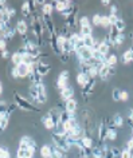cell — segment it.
Returning <instances> with one entry per match:
<instances>
[{
	"mask_svg": "<svg viewBox=\"0 0 133 158\" xmlns=\"http://www.w3.org/2000/svg\"><path fill=\"white\" fill-rule=\"evenodd\" d=\"M14 99H15V105H16L19 109L26 110V111H32V113L39 111V109H36L28 99H26V98L22 97L20 94L15 93V94H14Z\"/></svg>",
	"mask_w": 133,
	"mask_h": 158,
	"instance_id": "6da1fadb",
	"label": "cell"
},
{
	"mask_svg": "<svg viewBox=\"0 0 133 158\" xmlns=\"http://www.w3.org/2000/svg\"><path fill=\"white\" fill-rule=\"evenodd\" d=\"M31 26H32V31L34 35L38 38V43L39 46L42 44V34H43V20L42 18H39L38 15L32 14V18H31Z\"/></svg>",
	"mask_w": 133,
	"mask_h": 158,
	"instance_id": "7a4b0ae2",
	"label": "cell"
},
{
	"mask_svg": "<svg viewBox=\"0 0 133 158\" xmlns=\"http://www.w3.org/2000/svg\"><path fill=\"white\" fill-rule=\"evenodd\" d=\"M51 138H53V142H54V146H57V148L62 149L63 152L67 153L70 149V145L67 143V138H66V135H61V134H58L55 131H53L51 134Z\"/></svg>",
	"mask_w": 133,
	"mask_h": 158,
	"instance_id": "3957f363",
	"label": "cell"
},
{
	"mask_svg": "<svg viewBox=\"0 0 133 158\" xmlns=\"http://www.w3.org/2000/svg\"><path fill=\"white\" fill-rule=\"evenodd\" d=\"M78 59L79 62H90L93 60V50L92 48H88V47H82L81 50L75 51Z\"/></svg>",
	"mask_w": 133,
	"mask_h": 158,
	"instance_id": "277c9868",
	"label": "cell"
},
{
	"mask_svg": "<svg viewBox=\"0 0 133 158\" xmlns=\"http://www.w3.org/2000/svg\"><path fill=\"white\" fill-rule=\"evenodd\" d=\"M57 86H58V89H59L61 91L69 86V71L67 70H63L59 75H58Z\"/></svg>",
	"mask_w": 133,
	"mask_h": 158,
	"instance_id": "5b68a950",
	"label": "cell"
},
{
	"mask_svg": "<svg viewBox=\"0 0 133 158\" xmlns=\"http://www.w3.org/2000/svg\"><path fill=\"white\" fill-rule=\"evenodd\" d=\"M36 86V90H38V103H46L47 102V91H46V87H45V83L41 82V83L35 85Z\"/></svg>",
	"mask_w": 133,
	"mask_h": 158,
	"instance_id": "8992f818",
	"label": "cell"
},
{
	"mask_svg": "<svg viewBox=\"0 0 133 158\" xmlns=\"http://www.w3.org/2000/svg\"><path fill=\"white\" fill-rule=\"evenodd\" d=\"M67 137L73 138V139H75V141L82 139V137H85V135H84V127L81 126V123H78V125L74 126V127L71 129V131L67 134Z\"/></svg>",
	"mask_w": 133,
	"mask_h": 158,
	"instance_id": "52a82bcc",
	"label": "cell"
},
{
	"mask_svg": "<svg viewBox=\"0 0 133 158\" xmlns=\"http://www.w3.org/2000/svg\"><path fill=\"white\" fill-rule=\"evenodd\" d=\"M35 70H36V73L43 78L51 71V67H50L47 63H43V62L38 60V63H35Z\"/></svg>",
	"mask_w": 133,
	"mask_h": 158,
	"instance_id": "ba28073f",
	"label": "cell"
},
{
	"mask_svg": "<svg viewBox=\"0 0 133 158\" xmlns=\"http://www.w3.org/2000/svg\"><path fill=\"white\" fill-rule=\"evenodd\" d=\"M35 154V148H19L16 150V158H32Z\"/></svg>",
	"mask_w": 133,
	"mask_h": 158,
	"instance_id": "9c48e42d",
	"label": "cell"
},
{
	"mask_svg": "<svg viewBox=\"0 0 133 158\" xmlns=\"http://www.w3.org/2000/svg\"><path fill=\"white\" fill-rule=\"evenodd\" d=\"M15 67H16V71H18L19 78H27V77H28V74H30V71L32 70L34 64L27 66V64H24V63H20V64H18V66H15Z\"/></svg>",
	"mask_w": 133,
	"mask_h": 158,
	"instance_id": "30bf717a",
	"label": "cell"
},
{
	"mask_svg": "<svg viewBox=\"0 0 133 158\" xmlns=\"http://www.w3.org/2000/svg\"><path fill=\"white\" fill-rule=\"evenodd\" d=\"M108 146H93L92 148V158H104Z\"/></svg>",
	"mask_w": 133,
	"mask_h": 158,
	"instance_id": "8fae6325",
	"label": "cell"
},
{
	"mask_svg": "<svg viewBox=\"0 0 133 158\" xmlns=\"http://www.w3.org/2000/svg\"><path fill=\"white\" fill-rule=\"evenodd\" d=\"M94 86H96V78H90V81L88 82V85L82 89V95H84V98H88L90 95L92 91L94 90Z\"/></svg>",
	"mask_w": 133,
	"mask_h": 158,
	"instance_id": "7c38bea8",
	"label": "cell"
},
{
	"mask_svg": "<svg viewBox=\"0 0 133 158\" xmlns=\"http://www.w3.org/2000/svg\"><path fill=\"white\" fill-rule=\"evenodd\" d=\"M15 30H16V32L20 35V36L24 38L26 34H27V30H28V24H27V22H24V20H19L16 23V27H15Z\"/></svg>",
	"mask_w": 133,
	"mask_h": 158,
	"instance_id": "4fadbf2b",
	"label": "cell"
},
{
	"mask_svg": "<svg viewBox=\"0 0 133 158\" xmlns=\"http://www.w3.org/2000/svg\"><path fill=\"white\" fill-rule=\"evenodd\" d=\"M19 148L27 149V148H35V141L31 137H23L19 141Z\"/></svg>",
	"mask_w": 133,
	"mask_h": 158,
	"instance_id": "5bb4252c",
	"label": "cell"
},
{
	"mask_svg": "<svg viewBox=\"0 0 133 158\" xmlns=\"http://www.w3.org/2000/svg\"><path fill=\"white\" fill-rule=\"evenodd\" d=\"M109 64L106 63H101L98 66V77H101V79H108L109 78Z\"/></svg>",
	"mask_w": 133,
	"mask_h": 158,
	"instance_id": "9a60e30c",
	"label": "cell"
},
{
	"mask_svg": "<svg viewBox=\"0 0 133 158\" xmlns=\"http://www.w3.org/2000/svg\"><path fill=\"white\" fill-rule=\"evenodd\" d=\"M73 95H74V89L71 87V86H67V87L63 89V90L61 91V98H62V99H63L65 102L69 101V99H71Z\"/></svg>",
	"mask_w": 133,
	"mask_h": 158,
	"instance_id": "2e32d148",
	"label": "cell"
},
{
	"mask_svg": "<svg viewBox=\"0 0 133 158\" xmlns=\"http://www.w3.org/2000/svg\"><path fill=\"white\" fill-rule=\"evenodd\" d=\"M90 81V77H89L88 74H82V73H78L77 75V83L81 86L82 89L85 87L86 85H88V82Z\"/></svg>",
	"mask_w": 133,
	"mask_h": 158,
	"instance_id": "e0dca14e",
	"label": "cell"
},
{
	"mask_svg": "<svg viewBox=\"0 0 133 158\" xmlns=\"http://www.w3.org/2000/svg\"><path fill=\"white\" fill-rule=\"evenodd\" d=\"M121 62L124 64H129L131 62H133V48H128L121 56Z\"/></svg>",
	"mask_w": 133,
	"mask_h": 158,
	"instance_id": "ac0fdd59",
	"label": "cell"
},
{
	"mask_svg": "<svg viewBox=\"0 0 133 158\" xmlns=\"http://www.w3.org/2000/svg\"><path fill=\"white\" fill-rule=\"evenodd\" d=\"M77 106H78V103H77V101L74 99V98H71V99L65 102V110L66 111H69V113H75Z\"/></svg>",
	"mask_w": 133,
	"mask_h": 158,
	"instance_id": "d6986e66",
	"label": "cell"
},
{
	"mask_svg": "<svg viewBox=\"0 0 133 158\" xmlns=\"http://www.w3.org/2000/svg\"><path fill=\"white\" fill-rule=\"evenodd\" d=\"M67 39H69V43H70V47H71V52H75V47H77V43L79 42V39H81V35L71 34Z\"/></svg>",
	"mask_w": 133,
	"mask_h": 158,
	"instance_id": "ffe728a7",
	"label": "cell"
},
{
	"mask_svg": "<svg viewBox=\"0 0 133 158\" xmlns=\"http://www.w3.org/2000/svg\"><path fill=\"white\" fill-rule=\"evenodd\" d=\"M41 156L43 158H51L53 156V148L49 145H43L41 148Z\"/></svg>",
	"mask_w": 133,
	"mask_h": 158,
	"instance_id": "44dd1931",
	"label": "cell"
},
{
	"mask_svg": "<svg viewBox=\"0 0 133 158\" xmlns=\"http://www.w3.org/2000/svg\"><path fill=\"white\" fill-rule=\"evenodd\" d=\"M10 20H11V16L8 14V7L0 10V22H2V23H7V24H8Z\"/></svg>",
	"mask_w": 133,
	"mask_h": 158,
	"instance_id": "7402d4cb",
	"label": "cell"
},
{
	"mask_svg": "<svg viewBox=\"0 0 133 158\" xmlns=\"http://www.w3.org/2000/svg\"><path fill=\"white\" fill-rule=\"evenodd\" d=\"M66 27H75L77 26V23H79V20H78V18H77V12H74L71 16H69V18H66Z\"/></svg>",
	"mask_w": 133,
	"mask_h": 158,
	"instance_id": "603a6c76",
	"label": "cell"
},
{
	"mask_svg": "<svg viewBox=\"0 0 133 158\" xmlns=\"http://www.w3.org/2000/svg\"><path fill=\"white\" fill-rule=\"evenodd\" d=\"M112 122H113V127H121V126H124V118L121 114H114Z\"/></svg>",
	"mask_w": 133,
	"mask_h": 158,
	"instance_id": "cb8c5ba5",
	"label": "cell"
},
{
	"mask_svg": "<svg viewBox=\"0 0 133 158\" xmlns=\"http://www.w3.org/2000/svg\"><path fill=\"white\" fill-rule=\"evenodd\" d=\"M106 134H108V127L105 126V123H101L98 127V139L102 142L106 139Z\"/></svg>",
	"mask_w": 133,
	"mask_h": 158,
	"instance_id": "d4e9b609",
	"label": "cell"
},
{
	"mask_svg": "<svg viewBox=\"0 0 133 158\" xmlns=\"http://www.w3.org/2000/svg\"><path fill=\"white\" fill-rule=\"evenodd\" d=\"M22 12L24 16H30L32 14V10H31V3L30 2H24L22 4Z\"/></svg>",
	"mask_w": 133,
	"mask_h": 158,
	"instance_id": "484cf974",
	"label": "cell"
},
{
	"mask_svg": "<svg viewBox=\"0 0 133 158\" xmlns=\"http://www.w3.org/2000/svg\"><path fill=\"white\" fill-rule=\"evenodd\" d=\"M113 27H114V28L117 30V32H122V31L125 30V27H127V24H125V20H124V19H117V22H116V24L114 26H113Z\"/></svg>",
	"mask_w": 133,
	"mask_h": 158,
	"instance_id": "4316f807",
	"label": "cell"
},
{
	"mask_svg": "<svg viewBox=\"0 0 133 158\" xmlns=\"http://www.w3.org/2000/svg\"><path fill=\"white\" fill-rule=\"evenodd\" d=\"M93 34V27L92 26H85V27H81V38H85V36H92Z\"/></svg>",
	"mask_w": 133,
	"mask_h": 158,
	"instance_id": "83f0119b",
	"label": "cell"
},
{
	"mask_svg": "<svg viewBox=\"0 0 133 158\" xmlns=\"http://www.w3.org/2000/svg\"><path fill=\"white\" fill-rule=\"evenodd\" d=\"M54 7H55V10L61 14V12H63V11L67 8V2H66V0H62V2H55Z\"/></svg>",
	"mask_w": 133,
	"mask_h": 158,
	"instance_id": "f1b7e54d",
	"label": "cell"
},
{
	"mask_svg": "<svg viewBox=\"0 0 133 158\" xmlns=\"http://www.w3.org/2000/svg\"><path fill=\"white\" fill-rule=\"evenodd\" d=\"M116 138H117V130H116V127H108L106 139L108 141H114Z\"/></svg>",
	"mask_w": 133,
	"mask_h": 158,
	"instance_id": "f546056e",
	"label": "cell"
},
{
	"mask_svg": "<svg viewBox=\"0 0 133 158\" xmlns=\"http://www.w3.org/2000/svg\"><path fill=\"white\" fill-rule=\"evenodd\" d=\"M53 8H54V6L51 4V3H45V4H43V7H42L43 15H50V16H51Z\"/></svg>",
	"mask_w": 133,
	"mask_h": 158,
	"instance_id": "4dcf8cb0",
	"label": "cell"
},
{
	"mask_svg": "<svg viewBox=\"0 0 133 158\" xmlns=\"http://www.w3.org/2000/svg\"><path fill=\"white\" fill-rule=\"evenodd\" d=\"M82 39H84L85 47H88V48H92L93 50V46H94V40H96V39L93 38V36H85V38H82Z\"/></svg>",
	"mask_w": 133,
	"mask_h": 158,
	"instance_id": "1f68e13d",
	"label": "cell"
},
{
	"mask_svg": "<svg viewBox=\"0 0 133 158\" xmlns=\"http://www.w3.org/2000/svg\"><path fill=\"white\" fill-rule=\"evenodd\" d=\"M105 60H106V64L109 66H114L117 63V56L114 54H108L106 56H105Z\"/></svg>",
	"mask_w": 133,
	"mask_h": 158,
	"instance_id": "d6a6232c",
	"label": "cell"
},
{
	"mask_svg": "<svg viewBox=\"0 0 133 158\" xmlns=\"http://www.w3.org/2000/svg\"><path fill=\"white\" fill-rule=\"evenodd\" d=\"M81 142H82V145L85 146L86 149H92L93 148V139L90 137H82V139H81Z\"/></svg>",
	"mask_w": 133,
	"mask_h": 158,
	"instance_id": "836d02e7",
	"label": "cell"
},
{
	"mask_svg": "<svg viewBox=\"0 0 133 158\" xmlns=\"http://www.w3.org/2000/svg\"><path fill=\"white\" fill-rule=\"evenodd\" d=\"M11 60H12V63L15 66H18V64H20L22 63V55L19 54V52H16V51H15V52L11 55Z\"/></svg>",
	"mask_w": 133,
	"mask_h": 158,
	"instance_id": "e575fe53",
	"label": "cell"
},
{
	"mask_svg": "<svg viewBox=\"0 0 133 158\" xmlns=\"http://www.w3.org/2000/svg\"><path fill=\"white\" fill-rule=\"evenodd\" d=\"M125 42V35L124 34H118L117 36L114 38V40H113V44H114L116 47H118V46H121L122 43Z\"/></svg>",
	"mask_w": 133,
	"mask_h": 158,
	"instance_id": "d590c367",
	"label": "cell"
},
{
	"mask_svg": "<svg viewBox=\"0 0 133 158\" xmlns=\"http://www.w3.org/2000/svg\"><path fill=\"white\" fill-rule=\"evenodd\" d=\"M109 50H110V47H109L108 44H105V43H102V40H101V44H100V48H98L100 52L104 56H106V55L109 54Z\"/></svg>",
	"mask_w": 133,
	"mask_h": 158,
	"instance_id": "8d00e7d4",
	"label": "cell"
},
{
	"mask_svg": "<svg viewBox=\"0 0 133 158\" xmlns=\"http://www.w3.org/2000/svg\"><path fill=\"white\" fill-rule=\"evenodd\" d=\"M28 93H30L31 98H34V99L38 102V90H36V86H35V85H31V87H30V90H28Z\"/></svg>",
	"mask_w": 133,
	"mask_h": 158,
	"instance_id": "74e56055",
	"label": "cell"
},
{
	"mask_svg": "<svg viewBox=\"0 0 133 158\" xmlns=\"http://www.w3.org/2000/svg\"><path fill=\"white\" fill-rule=\"evenodd\" d=\"M112 98H113V101H116V102L121 101V90L113 89V91H112Z\"/></svg>",
	"mask_w": 133,
	"mask_h": 158,
	"instance_id": "f35d334b",
	"label": "cell"
},
{
	"mask_svg": "<svg viewBox=\"0 0 133 158\" xmlns=\"http://www.w3.org/2000/svg\"><path fill=\"white\" fill-rule=\"evenodd\" d=\"M104 28H106V27H110V22H109V18L105 16V15H102V18H101V24Z\"/></svg>",
	"mask_w": 133,
	"mask_h": 158,
	"instance_id": "ab89813d",
	"label": "cell"
},
{
	"mask_svg": "<svg viewBox=\"0 0 133 158\" xmlns=\"http://www.w3.org/2000/svg\"><path fill=\"white\" fill-rule=\"evenodd\" d=\"M0 158H11L10 152L7 148H0Z\"/></svg>",
	"mask_w": 133,
	"mask_h": 158,
	"instance_id": "60d3db41",
	"label": "cell"
},
{
	"mask_svg": "<svg viewBox=\"0 0 133 158\" xmlns=\"http://www.w3.org/2000/svg\"><path fill=\"white\" fill-rule=\"evenodd\" d=\"M79 26H81V27L92 26V24H90V20H89V18H88V16H82V18L79 19Z\"/></svg>",
	"mask_w": 133,
	"mask_h": 158,
	"instance_id": "b9f144b4",
	"label": "cell"
},
{
	"mask_svg": "<svg viewBox=\"0 0 133 158\" xmlns=\"http://www.w3.org/2000/svg\"><path fill=\"white\" fill-rule=\"evenodd\" d=\"M101 18H102V15L96 14L94 16H93V24H94V26H100L101 24Z\"/></svg>",
	"mask_w": 133,
	"mask_h": 158,
	"instance_id": "7bdbcfd3",
	"label": "cell"
},
{
	"mask_svg": "<svg viewBox=\"0 0 133 158\" xmlns=\"http://www.w3.org/2000/svg\"><path fill=\"white\" fill-rule=\"evenodd\" d=\"M120 158H132V154L127 148H125V149L121 150V157Z\"/></svg>",
	"mask_w": 133,
	"mask_h": 158,
	"instance_id": "ee69618b",
	"label": "cell"
},
{
	"mask_svg": "<svg viewBox=\"0 0 133 158\" xmlns=\"http://www.w3.org/2000/svg\"><path fill=\"white\" fill-rule=\"evenodd\" d=\"M59 59L63 63H66V62H69L70 60V54H66V52H61L59 54Z\"/></svg>",
	"mask_w": 133,
	"mask_h": 158,
	"instance_id": "f6af8a7d",
	"label": "cell"
},
{
	"mask_svg": "<svg viewBox=\"0 0 133 158\" xmlns=\"http://www.w3.org/2000/svg\"><path fill=\"white\" fill-rule=\"evenodd\" d=\"M110 149V152H112V154L114 157H121V150L118 149V148H116V146H113V148H109Z\"/></svg>",
	"mask_w": 133,
	"mask_h": 158,
	"instance_id": "bcb514c9",
	"label": "cell"
},
{
	"mask_svg": "<svg viewBox=\"0 0 133 158\" xmlns=\"http://www.w3.org/2000/svg\"><path fill=\"white\" fill-rule=\"evenodd\" d=\"M108 18H109V22H110V26H114L116 24V22H117V15H108Z\"/></svg>",
	"mask_w": 133,
	"mask_h": 158,
	"instance_id": "7dc6e473",
	"label": "cell"
},
{
	"mask_svg": "<svg viewBox=\"0 0 133 158\" xmlns=\"http://www.w3.org/2000/svg\"><path fill=\"white\" fill-rule=\"evenodd\" d=\"M6 47H7V42H6L3 38H0V50H2V51H6V50H7Z\"/></svg>",
	"mask_w": 133,
	"mask_h": 158,
	"instance_id": "c3c4849f",
	"label": "cell"
},
{
	"mask_svg": "<svg viewBox=\"0 0 133 158\" xmlns=\"http://www.w3.org/2000/svg\"><path fill=\"white\" fill-rule=\"evenodd\" d=\"M128 99H129V94H128V91H121V101L127 102Z\"/></svg>",
	"mask_w": 133,
	"mask_h": 158,
	"instance_id": "681fc988",
	"label": "cell"
},
{
	"mask_svg": "<svg viewBox=\"0 0 133 158\" xmlns=\"http://www.w3.org/2000/svg\"><path fill=\"white\" fill-rule=\"evenodd\" d=\"M104 158H116L114 156H113V154H112V152H110V149H106V152H105V157Z\"/></svg>",
	"mask_w": 133,
	"mask_h": 158,
	"instance_id": "f907efd6",
	"label": "cell"
},
{
	"mask_svg": "<svg viewBox=\"0 0 133 158\" xmlns=\"http://www.w3.org/2000/svg\"><path fill=\"white\" fill-rule=\"evenodd\" d=\"M8 14L11 18H14L15 15H16V11H15V8H11V7H8Z\"/></svg>",
	"mask_w": 133,
	"mask_h": 158,
	"instance_id": "816d5d0a",
	"label": "cell"
},
{
	"mask_svg": "<svg viewBox=\"0 0 133 158\" xmlns=\"http://www.w3.org/2000/svg\"><path fill=\"white\" fill-rule=\"evenodd\" d=\"M6 115H7V110L6 111H0V126H2V122H3V119H4Z\"/></svg>",
	"mask_w": 133,
	"mask_h": 158,
	"instance_id": "f5cc1de1",
	"label": "cell"
},
{
	"mask_svg": "<svg viewBox=\"0 0 133 158\" xmlns=\"http://www.w3.org/2000/svg\"><path fill=\"white\" fill-rule=\"evenodd\" d=\"M8 56H10V52H8V51H7V50H6V51H2V58H3V59H7Z\"/></svg>",
	"mask_w": 133,
	"mask_h": 158,
	"instance_id": "db71d44e",
	"label": "cell"
},
{
	"mask_svg": "<svg viewBox=\"0 0 133 158\" xmlns=\"http://www.w3.org/2000/svg\"><path fill=\"white\" fill-rule=\"evenodd\" d=\"M110 15H117V7L116 6L110 7Z\"/></svg>",
	"mask_w": 133,
	"mask_h": 158,
	"instance_id": "11a10c76",
	"label": "cell"
},
{
	"mask_svg": "<svg viewBox=\"0 0 133 158\" xmlns=\"http://www.w3.org/2000/svg\"><path fill=\"white\" fill-rule=\"evenodd\" d=\"M114 73H116V69L113 66H110L109 67V77H110V75H114Z\"/></svg>",
	"mask_w": 133,
	"mask_h": 158,
	"instance_id": "9f6ffc18",
	"label": "cell"
},
{
	"mask_svg": "<svg viewBox=\"0 0 133 158\" xmlns=\"http://www.w3.org/2000/svg\"><path fill=\"white\" fill-rule=\"evenodd\" d=\"M12 77H14V78H19L18 71H16V67H14V69H12Z\"/></svg>",
	"mask_w": 133,
	"mask_h": 158,
	"instance_id": "6f0895ef",
	"label": "cell"
},
{
	"mask_svg": "<svg viewBox=\"0 0 133 158\" xmlns=\"http://www.w3.org/2000/svg\"><path fill=\"white\" fill-rule=\"evenodd\" d=\"M101 3H102V6H109V0H102Z\"/></svg>",
	"mask_w": 133,
	"mask_h": 158,
	"instance_id": "680465c9",
	"label": "cell"
},
{
	"mask_svg": "<svg viewBox=\"0 0 133 158\" xmlns=\"http://www.w3.org/2000/svg\"><path fill=\"white\" fill-rule=\"evenodd\" d=\"M3 94V83H2V81H0V95Z\"/></svg>",
	"mask_w": 133,
	"mask_h": 158,
	"instance_id": "91938a15",
	"label": "cell"
},
{
	"mask_svg": "<svg viewBox=\"0 0 133 158\" xmlns=\"http://www.w3.org/2000/svg\"><path fill=\"white\" fill-rule=\"evenodd\" d=\"M79 158H92V157H79Z\"/></svg>",
	"mask_w": 133,
	"mask_h": 158,
	"instance_id": "94428289",
	"label": "cell"
},
{
	"mask_svg": "<svg viewBox=\"0 0 133 158\" xmlns=\"http://www.w3.org/2000/svg\"><path fill=\"white\" fill-rule=\"evenodd\" d=\"M132 39H133V34H132Z\"/></svg>",
	"mask_w": 133,
	"mask_h": 158,
	"instance_id": "6125c7cd",
	"label": "cell"
}]
</instances>
